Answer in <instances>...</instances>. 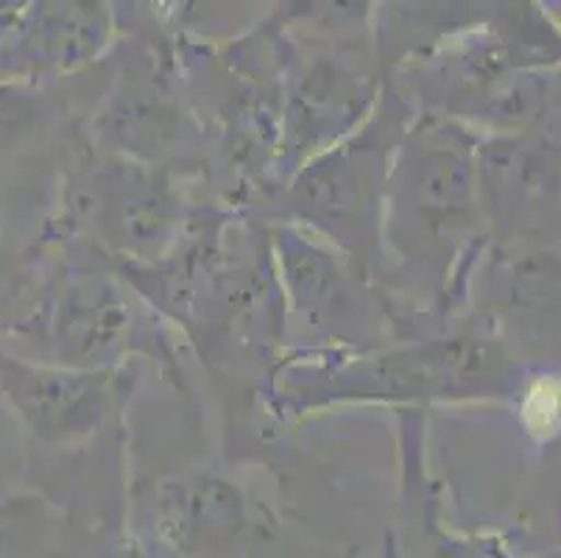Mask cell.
<instances>
[{
    "mask_svg": "<svg viewBox=\"0 0 561 558\" xmlns=\"http://www.w3.org/2000/svg\"><path fill=\"white\" fill-rule=\"evenodd\" d=\"M0 397L34 439L59 444L99 428L112 408L115 375L101 368L43 366L0 352Z\"/></svg>",
    "mask_w": 561,
    "mask_h": 558,
    "instance_id": "obj_1",
    "label": "cell"
},
{
    "mask_svg": "<svg viewBox=\"0 0 561 558\" xmlns=\"http://www.w3.org/2000/svg\"><path fill=\"white\" fill-rule=\"evenodd\" d=\"M162 509L165 528L176 531V542L185 547L227 545L243 525L241 500L232 486L216 478L180 483Z\"/></svg>",
    "mask_w": 561,
    "mask_h": 558,
    "instance_id": "obj_2",
    "label": "cell"
},
{
    "mask_svg": "<svg viewBox=\"0 0 561 558\" xmlns=\"http://www.w3.org/2000/svg\"><path fill=\"white\" fill-rule=\"evenodd\" d=\"M39 104L23 84L0 81V153L9 151L37 126Z\"/></svg>",
    "mask_w": 561,
    "mask_h": 558,
    "instance_id": "obj_3",
    "label": "cell"
},
{
    "mask_svg": "<svg viewBox=\"0 0 561 558\" xmlns=\"http://www.w3.org/2000/svg\"><path fill=\"white\" fill-rule=\"evenodd\" d=\"M28 509H32L28 498L0 500V558H9V553H12V536Z\"/></svg>",
    "mask_w": 561,
    "mask_h": 558,
    "instance_id": "obj_4",
    "label": "cell"
}]
</instances>
